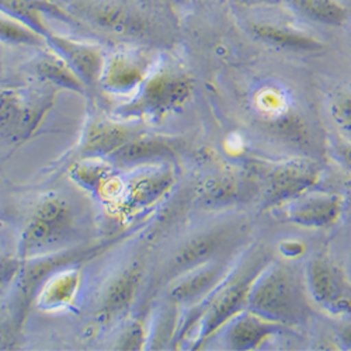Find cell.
Here are the masks:
<instances>
[{"mask_svg": "<svg viewBox=\"0 0 351 351\" xmlns=\"http://www.w3.org/2000/svg\"><path fill=\"white\" fill-rule=\"evenodd\" d=\"M309 302L304 274L285 263H271L254 277L246 309L288 326L306 319Z\"/></svg>", "mask_w": 351, "mask_h": 351, "instance_id": "cell-1", "label": "cell"}, {"mask_svg": "<svg viewBox=\"0 0 351 351\" xmlns=\"http://www.w3.org/2000/svg\"><path fill=\"white\" fill-rule=\"evenodd\" d=\"M75 232V215L69 204L51 197L38 204L27 221L17 246L23 261L64 250Z\"/></svg>", "mask_w": 351, "mask_h": 351, "instance_id": "cell-2", "label": "cell"}, {"mask_svg": "<svg viewBox=\"0 0 351 351\" xmlns=\"http://www.w3.org/2000/svg\"><path fill=\"white\" fill-rule=\"evenodd\" d=\"M69 13L115 38L139 41L152 32L151 21L131 0H71Z\"/></svg>", "mask_w": 351, "mask_h": 351, "instance_id": "cell-3", "label": "cell"}, {"mask_svg": "<svg viewBox=\"0 0 351 351\" xmlns=\"http://www.w3.org/2000/svg\"><path fill=\"white\" fill-rule=\"evenodd\" d=\"M114 242L115 239L95 246H82L79 249L60 250L51 254L23 261L21 270L14 282L16 320L19 324H21V320L25 317L28 312V308H30L32 302L36 300L40 287L52 273L65 267L76 266L79 263H83L86 260H90L97 254L103 253L104 250H107Z\"/></svg>", "mask_w": 351, "mask_h": 351, "instance_id": "cell-4", "label": "cell"}, {"mask_svg": "<svg viewBox=\"0 0 351 351\" xmlns=\"http://www.w3.org/2000/svg\"><path fill=\"white\" fill-rule=\"evenodd\" d=\"M309 301L330 316L351 313V282L344 267L328 256L311 258L304 270Z\"/></svg>", "mask_w": 351, "mask_h": 351, "instance_id": "cell-5", "label": "cell"}, {"mask_svg": "<svg viewBox=\"0 0 351 351\" xmlns=\"http://www.w3.org/2000/svg\"><path fill=\"white\" fill-rule=\"evenodd\" d=\"M242 232V226L229 223L197 233L171 254L166 265L165 278L173 281L206 263L228 256V249L239 241Z\"/></svg>", "mask_w": 351, "mask_h": 351, "instance_id": "cell-6", "label": "cell"}, {"mask_svg": "<svg viewBox=\"0 0 351 351\" xmlns=\"http://www.w3.org/2000/svg\"><path fill=\"white\" fill-rule=\"evenodd\" d=\"M191 77L178 72H159L146 79L141 86L138 97L121 112L163 115L183 106L193 95Z\"/></svg>", "mask_w": 351, "mask_h": 351, "instance_id": "cell-7", "label": "cell"}, {"mask_svg": "<svg viewBox=\"0 0 351 351\" xmlns=\"http://www.w3.org/2000/svg\"><path fill=\"white\" fill-rule=\"evenodd\" d=\"M52 101L51 96L0 90V136L13 142L30 138L41 125Z\"/></svg>", "mask_w": 351, "mask_h": 351, "instance_id": "cell-8", "label": "cell"}, {"mask_svg": "<svg viewBox=\"0 0 351 351\" xmlns=\"http://www.w3.org/2000/svg\"><path fill=\"white\" fill-rule=\"evenodd\" d=\"M257 271H249L241 278L223 282L214 294L201 316L198 341L202 343L232 320L237 315L243 312L247 308V300L250 294V288L253 284Z\"/></svg>", "mask_w": 351, "mask_h": 351, "instance_id": "cell-9", "label": "cell"}, {"mask_svg": "<svg viewBox=\"0 0 351 351\" xmlns=\"http://www.w3.org/2000/svg\"><path fill=\"white\" fill-rule=\"evenodd\" d=\"M230 257L223 256L174 278L169 300L178 305H193L211 297L226 281Z\"/></svg>", "mask_w": 351, "mask_h": 351, "instance_id": "cell-10", "label": "cell"}, {"mask_svg": "<svg viewBox=\"0 0 351 351\" xmlns=\"http://www.w3.org/2000/svg\"><path fill=\"white\" fill-rule=\"evenodd\" d=\"M47 45L61 55L86 87H95L100 83L106 58L100 48L69 37L49 33Z\"/></svg>", "mask_w": 351, "mask_h": 351, "instance_id": "cell-11", "label": "cell"}, {"mask_svg": "<svg viewBox=\"0 0 351 351\" xmlns=\"http://www.w3.org/2000/svg\"><path fill=\"white\" fill-rule=\"evenodd\" d=\"M343 208V199L336 194H306L292 201L287 215L298 226L325 229L340 221Z\"/></svg>", "mask_w": 351, "mask_h": 351, "instance_id": "cell-12", "label": "cell"}, {"mask_svg": "<svg viewBox=\"0 0 351 351\" xmlns=\"http://www.w3.org/2000/svg\"><path fill=\"white\" fill-rule=\"evenodd\" d=\"M285 326L274 324L247 309L237 315L222 328L229 350H252L258 347Z\"/></svg>", "mask_w": 351, "mask_h": 351, "instance_id": "cell-13", "label": "cell"}, {"mask_svg": "<svg viewBox=\"0 0 351 351\" xmlns=\"http://www.w3.org/2000/svg\"><path fill=\"white\" fill-rule=\"evenodd\" d=\"M142 282V269L138 265L125 267L107 285L99 309V319L103 324L124 316L132 306Z\"/></svg>", "mask_w": 351, "mask_h": 351, "instance_id": "cell-14", "label": "cell"}, {"mask_svg": "<svg viewBox=\"0 0 351 351\" xmlns=\"http://www.w3.org/2000/svg\"><path fill=\"white\" fill-rule=\"evenodd\" d=\"M174 186V176L169 170H156L145 173L132 179L121 189V210L136 213L152 207L160 201Z\"/></svg>", "mask_w": 351, "mask_h": 351, "instance_id": "cell-15", "label": "cell"}, {"mask_svg": "<svg viewBox=\"0 0 351 351\" xmlns=\"http://www.w3.org/2000/svg\"><path fill=\"white\" fill-rule=\"evenodd\" d=\"M146 80V62L134 52H119L106 58L100 84L110 93L125 95Z\"/></svg>", "mask_w": 351, "mask_h": 351, "instance_id": "cell-16", "label": "cell"}, {"mask_svg": "<svg viewBox=\"0 0 351 351\" xmlns=\"http://www.w3.org/2000/svg\"><path fill=\"white\" fill-rule=\"evenodd\" d=\"M0 13L28 25L45 38L51 33L47 17L76 20L69 12L51 0H0Z\"/></svg>", "mask_w": 351, "mask_h": 351, "instance_id": "cell-17", "label": "cell"}, {"mask_svg": "<svg viewBox=\"0 0 351 351\" xmlns=\"http://www.w3.org/2000/svg\"><path fill=\"white\" fill-rule=\"evenodd\" d=\"M135 136V132L123 124L96 121L86 130L82 142V154L87 158H110Z\"/></svg>", "mask_w": 351, "mask_h": 351, "instance_id": "cell-18", "label": "cell"}, {"mask_svg": "<svg viewBox=\"0 0 351 351\" xmlns=\"http://www.w3.org/2000/svg\"><path fill=\"white\" fill-rule=\"evenodd\" d=\"M174 154V148L165 139L136 135L108 159L117 166L135 167L171 159Z\"/></svg>", "mask_w": 351, "mask_h": 351, "instance_id": "cell-19", "label": "cell"}, {"mask_svg": "<svg viewBox=\"0 0 351 351\" xmlns=\"http://www.w3.org/2000/svg\"><path fill=\"white\" fill-rule=\"evenodd\" d=\"M80 285V271L75 267H65L52 273L40 287L37 302L45 309L65 308L76 298Z\"/></svg>", "mask_w": 351, "mask_h": 351, "instance_id": "cell-20", "label": "cell"}, {"mask_svg": "<svg viewBox=\"0 0 351 351\" xmlns=\"http://www.w3.org/2000/svg\"><path fill=\"white\" fill-rule=\"evenodd\" d=\"M72 179L86 190H90L101 197L115 195L121 193L120 184L115 178L112 166L103 162L100 158H87L71 167Z\"/></svg>", "mask_w": 351, "mask_h": 351, "instance_id": "cell-21", "label": "cell"}, {"mask_svg": "<svg viewBox=\"0 0 351 351\" xmlns=\"http://www.w3.org/2000/svg\"><path fill=\"white\" fill-rule=\"evenodd\" d=\"M252 34L266 44L289 51H317L322 44L311 36L271 24H253Z\"/></svg>", "mask_w": 351, "mask_h": 351, "instance_id": "cell-22", "label": "cell"}, {"mask_svg": "<svg viewBox=\"0 0 351 351\" xmlns=\"http://www.w3.org/2000/svg\"><path fill=\"white\" fill-rule=\"evenodd\" d=\"M37 75L48 83H52L62 89L73 90L77 93H83L87 87L80 80V77L73 72V69L68 65L61 55H58L53 49L44 53L38 58L36 65Z\"/></svg>", "mask_w": 351, "mask_h": 351, "instance_id": "cell-23", "label": "cell"}, {"mask_svg": "<svg viewBox=\"0 0 351 351\" xmlns=\"http://www.w3.org/2000/svg\"><path fill=\"white\" fill-rule=\"evenodd\" d=\"M291 8L304 17L330 27H340L347 21L348 13L336 0H287Z\"/></svg>", "mask_w": 351, "mask_h": 351, "instance_id": "cell-24", "label": "cell"}, {"mask_svg": "<svg viewBox=\"0 0 351 351\" xmlns=\"http://www.w3.org/2000/svg\"><path fill=\"white\" fill-rule=\"evenodd\" d=\"M313 173L306 167H282L277 170L271 178V198H284L292 194H298L313 183Z\"/></svg>", "mask_w": 351, "mask_h": 351, "instance_id": "cell-25", "label": "cell"}, {"mask_svg": "<svg viewBox=\"0 0 351 351\" xmlns=\"http://www.w3.org/2000/svg\"><path fill=\"white\" fill-rule=\"evenodd\" d=\"M0 41L24 47H43L47 44L44 36L2 13H0Z\"/></svg>", "mask_w": 351, "mask_h": 351, "instance_id": "cell-26", "label": "cell"}, {"mask_svg": "<svg viewBox=\"0 0 351 351\" xmlns=\"http://www.w3.org/2000/svg\"><path fill=\"white\" fill-rule=\"evenodd\" d=\"M237 195L238 187L235 182L217 179L204 186V190L199 194V202L208 208H215L235 201Z\"/></svg>", "mask_w": 351, "mask_h": 351, "instance_id": "cell-27", "label": "cell"}, {"mask_svg": "<svg viewBox=\"0 0 351 351\" xmlns=\"http://www.w3.org/2000/svg\"><path fill=\"white\" fill-rule=\"evenodd\" d=\"M330 119L341 136L351 142V96L343 95L330 103Z\"/></svg>", "mask_w": 351, "mask_h": 351, "instance_id": "cell-28", "label": "cell"}, {"mask_svg": "<svg viewBox=\"0 0 351 351\" xmlns=\"http://www.w3.org/2000/svg\"><path fill=\"white\" fill-rule=\"evenodd\" d=\"M21 266L23 260L19 257L0 256V292L5 291L9 285H14Z\"/></svg>", "mask_w": 351, "mask_h": 351, "instance_id": "cell-29", "label": "cell"}, {"mask_svg": "<svg viewBox=\"0 0 351 351\" xmlns=\"http://www.w3.org/2000/svg\"><path fill=\"white\" fill-rule=\"evenodd\" d=\"M145 341V328L141 322H134L123 332L119 346V350H141Z\"/></svg>", "mask_w": 351, "mask_h": 351, "instance_id": "cell-30", "label": "cell"}, {"mask_svg": "<svg viewBox=\"0 0 351 351\" xmlns=\"http://www.w3.org/2000/svg\"><path fill=\"white\" fill-rule=\"evenodd\" d=\"M337 319L340 320L339 326L336 328L337 339L340 340V343L344 344L346 348H351V313L340 316Z\"/></svg>", "mask_w": 351, "mask_h": 351, "instance_id": "cell-31", "label": "cell"}, {"mask_svg": "<svg viewBox=\"0 0 351 351\" xmlns=\"http://www.w3.org/2000/svg\"><path fill=\"white\" fill-rule=\"evenodd\" d=\"M344 269L347 271V276H348V280L351 282V252L348 253L347 256V260H346V265H344Z\"/></svg>", "mask_w": 351, "mask_h": 351, "instance_id": "cell-32", "label": "cell"}, {"mask_svg": "<svg viewBox=\"0 0 351 351\" xmlns=\"http://www.w3.org/2000/svg\"><path fill=\"white\" fill-rule=\"evenodd\" d=\"M141 2H149V0H141Z\"/></svg>", "mask_w": 351, "mask_h": 351, "instance_id": "cell-33", "label": "cell"}]
</instances>
